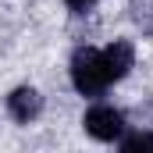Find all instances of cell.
<instances>
[{
  "instance_id": "cell-1",
  "label": "cell",
  "mask_w": 153,
  "mask_h": 153,
  "mask_svg": "<svg viewBox=\"0 0 153 153\" xmlns=\"http://www.w3.org/2000/svg\"><path fill=\"white\" fill-rule=\"evenodd\" d=\"M71 82L82 96H100L107 85H111V75H107V64H103V50H93V46H82L71 57Z\"/></svg>"
},
{
  "instance_id": "cell-2",
  "label": "cell",
  "mask_w": 153,
  "mask_h": 153,
  "mask_svg": "<svg viewBox=\"0 0 153 153\" xmlns=\"http://www.w3.org/2000/svg\"><path fill=\"white\" fill-rule=\"evenodd\" d=\"M82 125H85V132H89L93 139H100V143H114L117 135L125 132V117H121V111L107 107V103L89 107L85 117H82Z\"/></svg>"
},
{
  "instance_id": "cell-3",
  "label": "cell",
  "mask_w": 153,
  "mask_h": 153,
  "mask_svg": "<svg viewBox=\"0 0 153 153\" xmlns=\"http://www.w3.org/2000/svg\"><path fill=\"white\" fill-rule=\"evenodd\" d=\"M7 111L14 121H22V125H29V121H36L39 111H43V96H39L32 85H18L11 96H7Z\"/></svg>"
},
{
  "instance_id": "cell-4",
  "label": "cell",
  "mask_w": 153,
  "mask_h": 153,
  "mask_svg": "<svg viewBox=\"0 0 153 153\" xmlns=\"http://www.w3.org/2000/svg\"><path fill=\"white\" fill-rule=\"evenodd\" d=\"M103 64H107L111 82L125 78L128 71H132V64H135V50H132V43H128V39H114V43L103 50Z\"/></svg>"
},
{
  "instance_id": "cell-5",
  "label": "cell",
  "mask_w": 153,
  "mask_h": 153,
  "mask_svg": "<svg viewBox=\"0 0 153 153\" xmlns=\"http://www.w3.org/2000/svg\"><path fill=\"white\" fill-rule=\"evenodd\" d=\"M128 14L143 29V36H153V0H128Z\"/></svg>"
},
{
  "instance_id": "cell-6",
  "label": "cell",
  "mask_w": 153,
  "mask_h": 153,
  "mask_svg": "<svg viewBox=\"0 0 153 153\" xmlns=\"http://www.w3.org/2000/svg\"><path fill=\"white\" fill-rule=\"evenodd\" d=\"M121 150L125 153H135V150H153V132H132L121 139Z\"/></svg>"
},
{
  "instance_id": "cell-7",
  "label": "cell",
  "mask_w": 153,
  "mask_h": 153,
  "mask_svg": "<svg viewBox=\"0 0 153 153\" xmlns=\"http://www.w3.org/2000/svg\"><path fill=\"white\" fill-rule=\"evenodd\" d=\"M93 4H96V0H68V7H71L75 14H82V11H89Z\"/></svg>"
}]
</instances>
